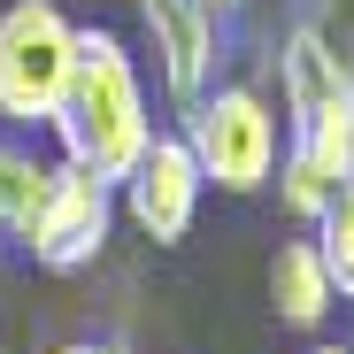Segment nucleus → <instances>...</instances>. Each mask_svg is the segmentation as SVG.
<instances>
[{
  "mask_svg": "<svg viewBox=\"0 0 354 354\" xmlns=\"http://www.w3.org/2000/svg\"><path fill=\"white\" fill-rule=\"evenodd\" d=\"M331 277H324V254H316V239H285L277 247V262H270V308H277V324H292V331H316L324 316H331Z\"/></svg>",
  "mask_w": 354,
  "mask_h": 354,
  "instance_id": "6e6552de",
  "label": "nucleus"
},
{
  "mask_svg": "<svg viewBox=\"0 0 354 354\" xmlns=\"http://www.w3.org/2000/svg\"><path fill=\"white\" fill-rule=\"evenodd\" d=\"M54 139H62V162L93 169L100 185H124L139 154L154 147L147 77L115 31H93V24L77 31V70H70L62 108H54Z\"/></svg>",
  "mask_w": 354,
  "mask_h": 354,
  "instance_id": "f03ea898",
  "label": "nucleus"
},
{
  "mask_svg": "<svg viewBox=\"0 0 354 354\" xmlns=\"http://www.w3.org/2000/svg\"><path fill=\"white\" fill-rule=\"evenodd\" d=\"M77 31L62 0H8L0 8V124L54 131V108L77 70Z\"/></svg>",
  "mask_w": 354,
  "mask_h": 354,
  "instance_id": "7ed1b4c3",
  "label": "nucleus"
},
{
  "mask_svg": "<svg viewBox=\"0 0 354 354\" xmlns=\"http://www.w3.org/2000/svg\"><path fill=\"white\" fill-rule=\"evenodd\" d=\"M62 354H124L115 339H77V346H62Z\"/></svg>",
  "mask_w": 354,
  "mask_h": 354,
  "instance_id": "9b49d317",
  "label": "nucleus"
},
{
  "mask_svg": "<svg viewBox=\"0 0 354 354\" xmlns=\"http://www.w3.org/2000/svg\"><path fill=\"white\" fill-rule=\"evenodd\" d=\"M139 24H147V39H154V62H162L169 100H177V108L201 100V93L216 85V46H223L216 16L201 8V0H139Z\"/></svg>",
  "mask_w": 354,
  "mask_h": 354,
  "instance_id": "0eeeda50",
  "label": "nucleus"
},
{
  "mask_svg": "<svg viewBox=\"0 0 354 354\" xmlns=\"http://www.w3.org/2000/svg\"><path fill=\"white\" fill-rule=\"evenodd\" d=\"M316 254H324L331 292L354 301V177H346V185L324 201V216H316Z\"/></svg>",
  "mask_w": 354,
  "mask_h": 354,
  "instance_id": "9d476101",
  "label": "nucleus"
},
{
  "mask_svg": "<svg viewBox=\"0 0 354 354\" xmlns=\"http://www.w3.org/2000/svg\"><path fill=\"white\" fill-rule=\"evenodd\" d=\"M46 177H54L46 154L0 139V239L24 247V231H31V216H39V201H46Z\"/></svg>",
  "mask_w": 354,
  "mask_h": 354,
  "instance_id": "1a4fd4ad",
  "label": "nucleus"
},
{
  "mask_svg": "<svg viewBox=\"0 0 354 354\" xmlns=\"http://www.w3.org/2000/svg\"><path fill=\"white\" fill-rule=\"evenodd\" d=\"M201 8H208V16H216V24H223V16H231V8H247V0H201Z\"/></svg>",
  "mask_w": 354,
  "mask_h": 354,
  "instance_id": "f8f14e48",
  "label": "nucleus"
},
{
  "mask_svg": "<svg viewBox=\"0 0 354 354\" xmlns=\"http://www.w3.org/2000/svg\"><path fill=\"white\" fill-rule=\"evenodd\" d=\"M277 93H285L277 201H285V216L316 223L324 201L354 177V62L331 46V31L292 24L277 46Z\"/></svg>",
  "mask_w": 354,
  "mask_h": 354,
  "instance_id": "f257e3e1",
  "label": "nucleus"
},
{
  "mask_svg": "<svg viewBox=\"0 0 354 354\" xmlns=\"http://www.w3.org/2000/svg\"><path fill=\"white\" fill-rule=\"evenodd\" d=\"M201 177L223 193H262L277 177V108L254 85H208L201 100H185V131Z\"/></svg>",
  "mask_w": 354,
  "mask_h": 354,
  "instance_id": "20e7f679",
  "label": "nucleus"
},
{
  "mask_svg": "<svg viewBox=\"0 0 354 354\" xmlns=\"http://www.w3.org/2000/svg\"><path fill=\"white\" fill-rule=\"evenodd\" d=\"M108 231H115V185H100L77 162H54L46 201H39V216L24 231V254L39 270H85L108 247Z\"/></svg>",
  "mask_w": 354,
  "mask_h": 354,
  "instance_id": "39448f33",
  "label": "nucleus"
},
{
  "mask_svg": "<svg viewBox=\"0 0 354 354\" xmlns=\"http://www.w3.org/2000/svg\"><path fill=\"white\" fill-rule=\"evenodd\" d=\"M201 193H208V177H201L193 147L177 139V131H154V147L139 154V169L115 185V208H124L154 247H177V239H193Z\"/></svg>",
  "mask_w": 354,
  "mask_h": 354,
  "instance_id": "423d86ee",
  "label": "nucleus"
},
{
  "mask_svg": "<svg viewBox=\"0 0 354 354\" xmlns=\"http://www.w3.org/2000/svg\"><path fill=\"white\" fill-rule=\"evenodd\" d=\"M308 354H354V346H308Z\"/></svg>",
  "mask_w": 354,
  "mask_h": 354,
  "instance_id": "ddd939ff",
  "label": "nucleus"
}]
</instances>
